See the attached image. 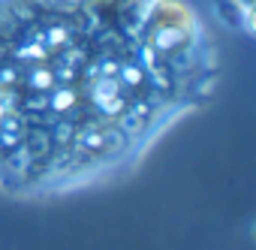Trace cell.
<instances>
[{
  "label": "cell",
  "instance_id": "cell-2",
  "mask_svg": "<svg viewBox=\"0 0 256 250\" xmlns=\"http://www.w3.org/2000/svg\"><path fill=\"white\" fill-rule=\"evenodd\" d=\"M217 10L229 28H238L244 36H253V0H217Z\"/></svg>",
  "mask_w": 256,
  "mask_h": 250
},
{
  "label": "cell",
  "instance_id": "cell-1",
  "mask_svg": "<svg viewBox=\"0 0 256 250\" xmlns=\"http://www.w3.org/2000/svg\"><path fill=\"white\" fill-rule=\"evenodd\" d=\"M220 82L190 0H0V193L126 178Z\"/></svg>",
  "mask_w": 256,
  "mask_h": 250
}]
</instances>
